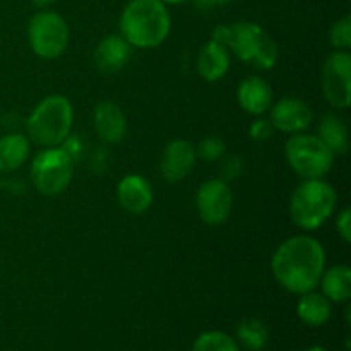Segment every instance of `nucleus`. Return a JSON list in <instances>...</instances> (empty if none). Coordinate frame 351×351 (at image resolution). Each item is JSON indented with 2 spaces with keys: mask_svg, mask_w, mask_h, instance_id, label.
<instances>
[{
  "mask_svg": "<svg viewBox=\"0 0 351 351\" xmlns=\"http://www.w3.org/2000/svg\"><path fill=\"white\" fill-rule=\"evenodd\" d=\"M93 123L96 134L105 143L117 144L127 132V120L119 105L113 101H99L93 112Z\"/></svg>",
  "mask_w": 351,
  "mask_h": 351,
  "instance_id": "16",
  "label": "nucleus"
},
{
  "mask_svg": "<svg viewBox=\"0 0 351 351\" xmlns=\"http://www.w3.org/2000/svg\"><path fill=\"white\" fill-rule=\"evenodd\" d=\"M31 141L24 134H5L0 137V173H12L27 161Z\"/></svg>",
  "mask_w": 351,
  "mask_h": 351,
  "instance_id": "18",
  "label": "nucleus"
},
{
  "mask_svg": "<svg viewBox=\"0 0 351 351\" xmlns=\"http://www.w3.org/2000/svg\"><path fill=\"white\" fill-rule=\"evenodd\" d=\"M274 132V127L273 123L269 122V119H259V120H254L250 123V129L249 134L254 141H266L273 136Z\"/></svg>",
  "mask_w": 351,
  "mask_h": 351,
  "instance_id": "26",
  "label": "nucleus"
},
{
  "mask_svg": "<svg viewBox=\"0 0 351 351\" xmlns=\"http://www.w3.org/2000/svg\"><path fill=\"white\" fill-rule=\"evenodd\" d=\"M319 287L329 302L346 304L351 298V269L348 266H335L326 269L319 281Z\"/></svg>",
  "mask_w": 351,
  "mask_h": 351,
  "instance_id": "19",
  "label": "nucleus"
},
{
  "mask_svg": "<svg viewBox=\"0 0 351 351\" xmlns=\"http://www.w3.org/2000/svg\"><path fill=\"white\" fill-rule=\"evenodd\" d=\"M161 2H165L168 5V3H173V5H177V3H184L187 2V0H161Z\"/></svg>",
  "mask_w": 351,
  "mask_h": 351,
  "instance_id": "30",
  "label": "nucleus"
},
{
  "mask_svg": "<svg viewBox=\"0 0 351 351\" xmlns=\"http://www.w3.org/2000/svg\"><path fill=\"white\" fill-rule=\"evenodd\" d=\"M201 5H223V3H230L233 0H197Z\"/></svg>",
  "mask_w": 351,
  "mask_h": 351,
  "instance_id": "29",
  "label": "nucleus"
},
{
  "mask_svg": "<svg viewBox=\"0 0 351 351\" xmlns=\"http://www.w3.org/2000/svg\"><path fill=\"white\" fill-rule=\"evenodd\" d=\"M329 41L336 50L348 51L351 47V17L343 16L329 29Z\"/></svg>",
  "mask_w": 351,
  "mask_h": 351,
  "instance_id": "24",
  "label": "nucleus"
},
{
  "mask_svg": "<svg viewBox=\"0 0 351 351\" xmlns=\"http://www.w3.org/2000/svg\"><path fill=\"white\" fill-rule=\"evenodd\" d=\"M225 151L226 144L223 143V139H219L218 136H209L204 137V139L197 144V147H195V156L201 158L202 161L213 163V161L221 160Z\"/></svg>",
  "mask_w": 351,
  "mask_h": 351,
  "instance_id": "25",
  "label": "nucleus"
},
{
  "mask_svg": "<svg viewBox=\"0 0 351 351\" xmlns=\"http://www.w3.org/2000/svg\"><path fill=\"white\" fill-rule=\"evenodd\" d=\"M307 351H328L324 348V346H319V345H315V346H311V348H308Z\"/></svg>",
  "mask_w": 351,
  "mask_h": 351,
  "instance_id": "31",
  "label": "nucleus"
},
{
  "mask_svg": "<svg viewBox=\"0 0 351 351\" xmlns=\"http://www.w3.org/2000/svg\"><path fill=\"white\" fill-rule=\"evenodd\" d=\"M74 168L75 161L60 146L43 147L31 161V180L40 194L58 195L71 185Z\"/></svg>",
  "mask_w": 351,
  "mask_h": 351,
  "instance_id": "7",
  "label": "nucleus"
},
{
  "mask_svg": "<svg viewBox=\"0 0 351 351\" xmlns=\"http://www.w3.org/2000/svg\"><path fill=\"white\" fill-rule=\"evenodd\" d=\"M285 156L291 170L302 178H324L335 163V156L328 144L317 134H291L285 146Z\"/></svg>",
  "mask_w": 351,
  "mask_h": 351,
  "instance_id": "6",
  "label": "nucleus"
},
{
  "mask_svg": "<svg viewBox=\"0 0 351 351\" xmlns=\"http://www.w3.org/2000/svg\"><path fill=\"white\" fill-rule=\"evenodd\" d=\"M297 314L304 324L311 328L324 326L331 319V302L322 293H315L314 290L300 295L297 304Z\"/></svg>",
  "mask_w": 351,
  "mask_h": 351,
  "instance_id": "20",
  "label": "nucleus"
},
{
  "mask_svg": "<svg viewBox=\"0 0 351 351\" xmlns=\"http://www.w3.org/2000/svg\"><path fill=\"white\" fill-rule=\"evenodd\" d=\"M237 99L242 110L250 115H263L273 106V88L259 75H249L237 89Z\"/></svg>",
  "mask_w": 351,
  "mask_h": 351,
  "instance_id": "15",
  "label": "nucleus"
},
{
  "mask_svg": "<svg viewBox=\"0 0 351 351\" xmlns=\"http://www.w3.org/2000/svg\"><path fill=\"white\" fill-rule=\"evenodd\" d=\"M195 160V147L189 141L175 139L167 144L163 151V156L160 161L161 175L167 182L175 184V182L184 180L194 168Z\"/></svg>",
  "mask_w": 351,
  "mask_h": 351,
  "instance_id": "12",
  "label": "nucleus"
},
{
  "mask_svg": "<svg viewBox=\"0 0 351 351\" xmlns=\"http://www.w3.org/2000/svg\"><path fill=\"white\" fill-rule=\"evenodd\" d=\"M192 351H240L239 343L223 331H208L197 336Z\"/></svg>",
  "mask_w": 351,
  "mask_h": 351,
  "instance_id": "23",
  "label": "nucleus"
},
{
  "mask_svg": "<svg viewBox=\"0 0 351 351\" xmlns=\"http://www.w3.org/2000/svg\"><path fill=\"white\" fill-rule=\"evenodd\" d=\"M338 194L324 178L304 180L290 199L291 221L305 232L317 230L335 213Z\"/></svg>",
  "mask_w": 351,
  "mask_h": 351,
  "instance_id": "5",
  "label": "nucleus"
},
{
  "mask_svg": "<svg viewBox=\"0 0 351 351\" xmlns=\"http://www.w3.org/2000/svg\"><path fill=\"white\" fill-rule=\"evenodd\" d=\"M55 2H57V0H33L34 7H38V9H48V7L53 5Z\"/></svg>",
  "mask_w": 351,
  "mask_h": 351,
  "instance_id": "28",
  "label": "nucleus"
},
{
  "mask_svg": "<svg viewBox=\"0 0 351 351\" xmlns=\"http://www.w3.org/2000/svg\"><path fill=\"white\" fill-rule=\"evenodd\" d=\"M27 41L33 53L40 58H58L69 45L67 21L55 10L41 9L27 23Z\"/></svg>",
  "mask_w": 351,
  "mask_h": 351,
  "instance_id": "8",
  "label": "nucleus"
},
{
  "mask_svg": "<svg viewBox=\"0 0 351 351\" xmlns=\"http://www.w3.org/2000/svg\"><path fill=\"white\" fill-rule=\"evenodd\" d=\"M336 230H338L339 237L345 240L346 243L351 242V211L348 208L343 209L338 216V221H336Z\"/></svg>",
  "mask_w": 351,
  "mask_h": 351,
  "instance_id": "27",
  "label": "nucleus"
},
{
  "mask_svg": "<svg viewBox=\"0 0 351 351\" xmlns=\"http://www.w3.org/2000/svg\"><path fill=\"white\" fill-rule=\"evenodd\" d=\"M171 31V14L161 0H129L120 14V34L132 48L160 47Z\"/></svg>",
  "mask_w": 351,
  "mask_h": 351,
  "instance_id": "2",
  "label": "nucleus"
},
{
  "mask_svg": "<svg viewBox=\"0 0 351 351\" xmlns=\"http://www.w3.org/2000/svg\"><path fill=\"white\" fill-rule=\"evenodd\" d=\"M153 187L143 175H125L117 185L119 204L130 215H143L153 204Z\"/></svg>",
  "mask_w": 351,
  "mask_h": 351,
  "instance_id": "13",
  "label": "nucleus"
},
{
  "mask_svg": "<svg viewBox=\"0 0 351 351\" xmlns=\"http://www.w3.org/2000/svg\"><path fill=\"white\" fill-rule=\"evenodd\" d=\"M74 106L65 96L51 95L41 99L26 120L27 139L41 147H57L71 136Z\"/></svg>",
  "mask_w": 351,
  "mask_h": 351,
  "instance_id": "4",
  "label": "nucleus"
},
{
  "mask_svg": "<svg viewBox=\"0 0 351 351\" xmlns=\"http://www.w3.org/2000/svg\"><path fill=\"white\" fill-rule=\"evenodd\" d=\"M322 95L331 106L346 110L351 103V55L336 50L322 65Z\"/></svg>",
  "mask_w": 351,
  "mask_h": 351,
  "instance_id": "9",
  "label": "nucleus"
},
{
  "mask_svg": "<svg viewBox=\"0 0 351 351\" xmlns=\"http://www.w3.org/2000/svg\"><path fill=\"white\" fill-rule=\"evenodd\" d=\"M195 67L199 75L208 82L219 81L230 71V50L218 41L209 40L199 51Z\"/></svg>",
  "mask_w": 351,
  "mask_h": 351,
  "instance_id": "17",
  "label": "nucleus"
},
{
  "mask_svg": "<svg viewBox=\"0 0 351 351\" xmlns=\"http://www.w3.org/2000/svg\"><path fill=\"white\" fill-rule=\"evenodd\" d=\"M132 57V47L122 34H108L95 50L96 67L105 74L122 71Z\"/></svg>",
  "mask_w": 351,
  "mask_h": 351,
  "instance_id": "14",
  "label": "nucleus"
},
{
  "mask_svg": "<svg viewBox=\"0 0 351 351\" xmlns=\"http://www.w3.org/2000/svg\"><path fill=\"white\" fill-rule=\"evenodd\" d=\"M195 206L201 219L208 225H221L230 218L233 208V194L223 178L206 180L195 194Z\"/></svg>",
  "mask_w": 351,
  "mask_h": 351,
  "instance_id": "10",
  "label": "nucleus"
},
{
  "mask_svg": "<svg viewBox=\"0 0 351 351\" xmlns=\"http://www.w3.org/2000/svg\"><path fill=\"white\" fill-rule=\"evenodd\" d=\"M237 339L243 348L250 351H261L269 343V329L261 319H243L237 326Z\"/></svg>",
  "mask_w": 351,
  "mask_h": 351,
  "instance_id": "22",
  "label": "nucleus"
},
{
  "mask_svg": "<svg viewBox=\"0 0 351 351\" xmlns=\"http://www.w3.org/2000/svg\"><path fill=\"white\" fill-rule=\"evenodd\" d=\"M317 136L328 144V147L335 154H343L348 151L350 147L348 127H346V123L343 122L339 117L336 115L322 117L321 123H319Z\"/></svg>",
  "mask_w": 351,
  "mask_h": 351,
  "instance_id": "21",
  "label": "nucleus"
},
{
  "mask_svg": "<svg viewBox=\"0 0 351 351\" xmlns=\"http://www.w3.org/2000/svg\"><path fill=\"white\" fill-rule=\"evenodd\" d=\"M211 40L225 45L237 58L256 69H273L280 58L276 41L263 26L250 21L219 24L213 31Z\"/></svg>",
  "mask_w": 351,
  "mask_h": 351,
  "instance_id": "3",
  "label": "nucleus"
},
{
  "mask_svg": "<svg viewBox=\"0 0 351 351\" xmlns=\"http://www.w3.org/2000/svg\"><path fill=\"white\" fill-rule=\"evenodd\" d=\"M271 269L278 283L295 295L319 287L326 271V250L308 235H295L280 243L271 259Z\"/></svg>",
  "mask_w": 351,
  "mask_h": 351,
  "instance_id": "1",
  "label": "nucleus"
},
{
  "mask_svg": "<svg viewBox=\"0 0 351 351\" xmlns=\"http://www.w3.org/2000/svg\"><path fill=\"white\" fill-rule=\"evenodd\" d=\"M314 120L311 106L298 98H283L271 106L269 122L274 130L285 134L305 132Z\"/></svg>",
  "mask_w": 351,
  "mask_h": 351,
  "instance_id": "11",
  "label": "nucleus"
}]
</instances>
